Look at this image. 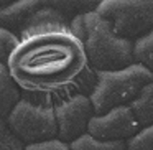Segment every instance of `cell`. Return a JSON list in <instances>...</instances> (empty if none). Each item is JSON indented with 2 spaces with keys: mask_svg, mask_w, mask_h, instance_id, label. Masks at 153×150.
Returning <instances> with one entry per match:
<instances>
[{
  "mask_svg": "<svg viewBox=\"0 0 153 150\" xmlns=\"http://www.w3.org/2000/svg\"><path fill=\"white\" fill-rule=\"evenodd\" d=\"M142 129L130 104L119 106L104 114H96L89 122L91 135L100 140H128Z\"/></svg>",
  "mask_w": 153,
  "mask_h": 150,
  "instance_id": "8",
  "label": "cell"
},
{
  "mask_svg": "<svg viewBox=\"0 0 153 150\" xmlns=\"http://www.w3.org/2000/svg\"><path fill=\"white\" fill-rule=\"evenodd\" d=\"M17 2H20V0H0V4H2V8H4V7H10V5L17 4Z\"/></svg>",
  "mask_w": 153,
  "mask_h": 150,
  "instance_id": "17",
  "label": "cell"
},
{
  "mask_svg": "<svg viewBox=\"0 0 153 150\" xmlns=\"http://www.w3.org/2000/svg\"><path fill=\"white\" fill-rule=\"evenodd\" d=\"M97 12L115 33L133 41L153 28V0H100Z\"/></svg>",
  "mask_w": 153,
  "mask_h": 150,
  "instance_id": "6",
  "label": "cell"
},
{
  "mask_svg": "<svg viewBox=\"0 0 153 150\" xmlns=\"http://www.w3.org/2000/svg\"><path fill=\"white\" fill-rule=\"evenodd\" d=\"M69 145L73 150H127V140H100L87 132Z\"/></svg>",
  "mask_w": 153,
  "mask_h": 150,
  "instance_id": "11",
  "label": "cell"
},
{
  "mask_svg": "<svg viewBox=\"0 0 153 150\" xmlns=\"http://www.w3.org/2000/svg\"><path fill=\"white\" fill-rule=\"evenodd\" d=\"M127 150H153V124L142 127L132 139L127 140Z\"/></svg>",
  "mask_w": 153,
  "mask_h": 150,
  "instance_id": "14",
  "label": "cell"
},
{
  "mask_svg": "<svg viewBox=\"0 0 153 150\" xmlns=\"http://www.w3.org/2000/svg\"><path fill=\"white\" fill-rule=\"evenodd\" d=\"M7 66L25 93L46 94L56 101L73 93L91 94L97 78L82 41L73 31L25 38Z\"/></svg>",
  "mask_w": 153,
  "mask_h": 150,
  "instance_id": "1",
  "label": "cell"
},
{
  "mask_svg": "<svg viewBox=\"0 0 153 150\" xmlns=\"http://www.w3.org/2000/svg\"><path fill=\"white\" fill-rule=\"evenodd\" d=\"M152 81L153 71L142 63H133L122 69L97 71L96 83L89 94L96 114L130 104Z\"/></svg>",
  "mask_w": 153,
  "mask_h": 150,
  "instance_id": "4",
  "label": "cell"
},
{
  "mask_svg": "<svg viewBox=\"0 0 153 150\" xmlns=\"http://www.w3.org/2000/svg\"><path fill=\"white\" fill-rule=\"evenodd\" d=\"M54 112L58 120V137L68 143L87 134L91 119L96 116L89 94L84 93H73L61 97L54 104Z\"/></svg>",
  "mask_w": 153,
  "mask_h": 150,
  "instance_id": "7",
  "label": "cell"
},
{
  "mask_svg": "<svg viewBox=\"0 0 153 150\" xmlns=\"http://www.w3.org/2000/svg\"><path fill=\"white\" fill-rule=\"evenodd\" d=\"M130 107L133 109L142 127L153 124V81L146 84L142 93L130 102Z\"/></svg>",
  "mask_w": 153,
  "mask_h": 150,
  "instance_id": "10",
  "label": "cell"
},
{
  "mask_svg": "<svg viewBox=\"0 0 153 150\" xmlns=\"http://www.w3.org/2000/svg\"><path fill=\"white\" fill-rule=\"evenodd\" d=\"M20 43H22V38L17 31L5 27L0 28V63L7 64L8 58L12 56V53L17 50Z\"/></svg>",
  "mask_w": 153,
  "mask_h": 150,
  "instance_id": "13",
  "label": "cell"
},
{
  "mask_svg": "<svg viewBox=\"0 0 153 150\" xmlns=\"http://www.w3.org/2000/svg\"><path fill=\"white\" fill-rule=\"evenodd\" d=\"M5 120L27 145L58 137L54 106L33 97L23 96Z\"/></svg>",
  "mask_w": 153,
  "mask_h": 150,
  "instance_id": "5",
  "label": "cell"
},
{
  "mask_svg": "<svg viewBox=\"0 0 153 150\" xmlns=\"http://www.w3.org/2000/svg\"><path fill=\"white\" fill-rule=\"evenodd\" d=\"M27 150H73L71 145L59 137L51 140H45V142H36V143H28Z\"/></svg>",
  "mask_w": 153,
  "mask_h": 150,
  "instance_id": "16",
  "label": "cell"
},
{
  "mask_svg": "<svg viewBox=\"0 0 153 150\" xmlns=\"http://www.w3.org/2000/svg\"><path fill=\"white\" fill-rule=\"evenodd\" d=\"M100 0H20L0 10L2 27L20 35L22 40L41 33L73 31V20L97 10Z\"/></svg>",
  "mask_w": 153,
  "mask_h": 150,
  "instance_id": "2",
  "label": "cell"
},
{
  "mask_svg": "<svg viewBox=\"0 0 153 150\" xmlns=\"http://www.w3.org/2000/svg\"><path fill=\"white\" fill-rule=\"evenodd\" d=\"M73 33L82 41L89 63L96 71L122 69L137 63L133 51L135 41L115 33L97 10L74 18Z\"/></svg>",
  "mask_w": 153,
  "mask_h": 150,
  "instance_id": "3",
  "label": "cell"
},
{
  "mask_svg": "<svg viewBox=\"0 0 153 150\" xmlns=\"http://www.w3.org/2000/svg\"><path fill=\"white\" fill-rule=\"evenodd\" d=\"M23 97V89L18 86L5 63H0V110L2 119H7L18 101Z\"/></svg>",
  "mask_w": 153,
  "mask_h": 150,
  "instance_id": "9",
  "label": "cell"
},
{
  "mask_svg": "<svg viewBox=\"0 0 153 150\" xmlns=\"http://www.w3.org/2000/svg\"><path fill=\"white\" fill-rule=\"evenodd\" d=\"M133 51H135L137 63L145 64L148 69L153 71V28L146 35L137 38Z\"/></svg>",
  "mask_w": 153,
  "mask_h": 150,
  "instance_id": "12",
  "label": "cell"
},
{
  "mask_svg": "<svg viewBox=\"0 0 153 150\" xmlns=\"http://www.w3.org/2000/svg\"><path fill=\"white\" fill-rule=\"evenodd\" d=\"M0 150H27V143L8 127L5 119H2L0 129Z\"/></svg>",
  "mask_w": 153,
  "mask_h": 150,
  "instance_id": "15",
  "label": "cell"
}]
</instances>
